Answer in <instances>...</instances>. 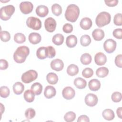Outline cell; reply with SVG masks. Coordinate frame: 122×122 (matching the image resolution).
<instances>
[{
	"mask_svg": "<svg viewBox=\"0 0 122 122\" xmlns=\"http://www.w3.org/2000/svg\"><path fill=\"white\" fill-rule=\"evenodd\" d=\"M80 9L78 6L74 4L69 5L65 12L66 19L71 22H75L79 17Z\"/></svg>",
	"mask_w": 122,
	"mask_h": 122,
	"instance_id": "6da1fadb",
	"label": "cell"
},
{
	"mask_svg": "<svg viewBox=\"0 0 122 122\" xmlns=\"http://www.w3.org/2000/svg\"><path fill=\"white\" fill-rule=\"evenodd\" d=\"M30 53L29 48L26 46H21L17 48L13 54L14 60L18 63L25 61Z\"/></svg>",
	"mask_w": 122,
	"mask_h": 122,
	"instance_id": "7a4b0ae2",
	"label": "cell"
},
{
	"mask_svg": "<svg viewBox=\"0 0 122 122\" xmlns=\"http://www.w3.org/2000/svg\"><path fill=\"white\" fill-rule=\"evenodd\" d=\"M111 20V16L109 13L106 11L100 12L95 19V23L99 27H102L108 24Z\"/></svg>",
	"mask_w": 122,
	"mask_h": 122,
	"instance_id": "3957f363",
	"label": "cell"
},
{
	"mask_svg": "<svg viewBox=\"0 0 122 122\" xmlns=\"http://www.w3.org/2000/svg\"><path fill=\"white\" fill-rule=\"evenodd\" d=\"M15 11V7L12 5L2 7L0 10V18L3 20H9Z\"/></svg>",
	"mask_w": 122,
	"mask_h": 122,
	"instance_id": "277c9868",
	"label": "cell"
},
{
	"mask_svg": "<svg viewBox=\"0 0 122 122\" xmlns=\"http://www.w3.org/2000/svg\"><path fill=\"white\" fill-rule=\"evenodd\" d=\"M38 77V73L33 70H30L24 73L21 76V81L25 83H29L35 80Z\"/></svg>",
	"mask_w": 122,
	"mask_h": 122,
	"instance_id": "5b68a950",
	"label": "cell"
},
{
	"mask_svg": "<svg viewBox=\"0 0 122 122\" xmlns=\"http://www.w3.org/2000/svg\"><path fill=\"white\" fill-rule=\"evenodd\" d=\"M27 26L33 30H39L41 27V20L35 17H29L26 20Z\"/></svg>",
	"mask_w": 122,
	"mask_h": 122,
	"instance_id": "8992f818",
	"label": "cell"
},
{
	"mask_svg": "<svg viewBox=\"0 0 122 122\" xmlns=\"http://www.w3.org/2000/svg\"><path fill=\"white\" fill-rule=\"evenodd\" d=\"M116 48V42L112 39L106 40L103 43V48L108 53L113 52Z\"/></svg>",
	"mask_w": 122,
	"mask_h": 122,
	"instance_id": "52a82bcc",
	"label": "cell"
},
{
	"mask_svg": "<svg viewBox=\"0 0 122 122\" xmlns=\"http://www.w3.org/2000/svg\"><path fill=\"white\" fill-rule=\"evenodd\" d=\"M56 21L52 17L47 18L44 21V26L46 30L50 32H53L56 27Z\"/></svg>",
	"mask_w": 122,
	"mask_h": 122,
	"instance_id": "ba28073f",
	"label": "cell"
},
{
	"mask_svg": "<svg viewBox=\"0 0 122 122\" xmlns=\"http://www.w3.org/2000/svg\"><path fill=\"white\" fill-rule=\"evenodd\" d=\"M20 9L22 13L27 14L32 11L33 5L30 1H22L20 4Z\"/></svg>",
	"mask_w": 122,
	"mask_h": 122,
	"instance_id": "9c48e42d",
	"label": "cell"
},
{
	"mask_svg": "<svg viewBox=\"0 0 122 122\" xmlns=\"http://www.w3.org/2000/svg\"><path fill=\"white\" fill-rule=\"evenodd\" d=\"M85 103L88 106L93 107L96 105L98 102L97 96L93 93H88L85 97Z\"/></svg>",
	"mask_w": 122,
	"mask_h": 122,
	"instance_id": "30bf717a",
	"label": "cell"
},
{
	"mask_svg": "<svg viewBox=\"0 0 122 122\" xmlns=\"http://www.w3.org/2000/svg\"><path fill=\"white\" fill-rule=\"evenodd\" d=\"M62 95L63 97L66 100H71L75 95L74 90L70 86L65 87L62 91Z\"/></svg>",
	"mask_w": 122,
	"mask_h": 122,
	"instance_id": "8fae6325",
	"label": "cell"
},
{
	"mask_svg": "<svg viewBox=\"0 0 122 122\" xmlns=\"http://www.w3.org/2000/svg\"><path fill=\"white\" fill-rule=\"evenodd\" d=\"M51 67L53 70L60 71H61L64 67V63L61 59H56L51 61Z\"/></svg>",
	"mask_w": 122,
	"mask_h": 122,
	"instance_id": "7c38bea8",
	"label": "cell"
},
{
	"mask_svg": "<svg viewBox=\"0 0 122 122\" xmlns=\"http://www.w3.org/2000/svg\"><path fill=\"white\" fill-rule=\"evenodd\" d=\"M94 61L95 63L99 66H102L106 62L107 57L102 52H99L97 53L94 56Z\"/></svg>",
	"mask_w": 122,
	"mask_h": 122,
	"instance_id": "4fadbf2b",
	"label": "cell"
},
{
	"mask_svg": "<svg viewBox=\"0 0 122 122\" xmlns=\"http://www.w3.org/2000/svg\"><path fill=\"white\" fill-rule=\"evenodd\" d=\"M36 13L39 17H44L47 16L49 13L48 8L45 5H39L36 9Z\"/></svg>",
	"mask_w": 122,
	"mask_h": 122,
	"instance_id": "5bb4252c",
	"label": "cell"
},
{
	"mask_svg": "<svg viewBox=\"0 0 122 122\" xmlns=\"http://www.w3.org/2000/svg\"><path fill=\"white\" fill-rule=\"evenodd\" d=\"M56 89L55 88L51 85L47 86L44 90V96L47 99H51L56 95Z\"/></svg>",
	"mask_w": 122,
	"mask_h": 122,
	"instance_id": "9a60e30c",
	"label": "cell"
},
{
	"mask_svg": "<svg viewBox=\"0 0 122 122\" xmlns=\"http://www.w3.org/2000/svg\"><path fill=\"white\" fill-rule=\"evenodd\" d=\"M92 24L91 19L88 17H84L82 18L80 22V27L84 30H87L91 28Z\"/></svg>",
	"mask_w": 122,
	"mask_h": 122,
	"instance_id": "2e32d148",
	"label": "cell"
},
{
	"mask_svg": "<svg viewBox=\"0 0 122 122\" xmlns=\"http://www.w3.org/2000/svg\"><path fill=\"white\" fill-rule=\"evenodd\" d=\"M28 39L29 41L31 43L36 44L41 41V37L39 33L37 32H32L29 34Z\"/></svg>",
	"mask_w": 122,
	"mask_h": 122,
	"instance_id": "e0dca14e",
	"label": "cell"
},
{
	"mask_svg": "<svg viewBox=\"0 0 122 122\" xmlns=\"http://www.w3.org/2000/svg\"><path fill=\"white\" fill-rule=\"evenodd\" d=\"M89 89L92 91H97L101 87L100 81L96 79H93L90 80L88 83Z\"/></svg>",
	"mask_w": 122,
	"mask_h": 122,
	"instance_id": "ac0fdd59",
	"label": "cell"
},
{
	"mask_svg": "<svg viewBox=\"0 0 122 122\" xmlns=\"http://www.w3.org/2000/svg\"><path fill=\"white\" fill-rule=\"evenodd\" d=\"M92 36L94 40L100 41L102 40L104 37V32L100 29H96L92 32Z\"/></svg>",
	"mask_w": 122,
	"mask_h": 122,
	"instance_id": "d6986e66",
	"label": "cell"
},
{
	"mask_svg": "<svg viewBox=\"0 0 122 122\" xmlns=\"http://www.w3.org/2000/svg\"><path fill=\"white\" fill-rule=\"evenodd\" d=\"M77 43V38L74 35H70L66 38V44L69 48L74 47Z\"/></svg>",
	"mask_w": 122,
	"mask_h": 122,
	"instance_id": "ffe728a7",
	"label": "cell"
},
{
	"mask_svg": "<svg viewBox=\"0 0 122 122\" xmlns=\"http://www.w3.org/2000/svg\"><path fill=\"white\" fill-rule=\"evenodd\" d=\"M73 82L76 88L79 89H84L87 85V82L86 80L81 77H78L75 79Z\"/></svg>",
	"mask_w": 122,
	"mask_h": 122,
	"instance_id": "44dd1931",
	"label": "cell"
},
{
	"mask_svg": "<svg viewBox=\"0 0 122 122\" xmlns=\"http://www.w3.org/2000/svg\"><path fill=\"white\" fill-rule=\"evenodd\" d=\"M103 118L108 121H111L114 118L115 115L113 111L110 109H106L102 112Z\"/></svg>",
	"mask_w": 122,
	"mask_h": 122,
	"instance_id": "7402d4cb",
	"label": "cell"
},
{
	"mask_svg": "<svg viewBox=\"0 0 122 122\" xmlns=\"http://www.w3.org/2000/svg\"><path fill=\"white\" fill-rule=\"evenodd\" d=\"M13 90L15 94L20 95L22 93L24 90V86L20 82H15L13 85Z\"/></svg>",
	"mask_w": 122,
	"mask_h": 122,
	"instance_id": "603a6c76",
	"label": "cell"
},
{
	"mask_svg": "<svg viewBox=\"0 0 122 122\" xmlns=\"http://www.w3.org/2000/svg\"><path fill=\"white\" fill-rule=\"evenodd\" d=\"M67 72L69 75L71 76L76 75L79 72L78 67L74 64H71L68 66Z\"/></svg>",
	"mask_w": 122,
	"mask_h": 122,
	"instance_id": "cb8c5ba5",
	"label": "cell"
},
{
	"mask_svg": "<svg viewBox=\"0 0 122 122\" xmlns=\"http://www.w3.org/2000/svg\"><path fill=\"white\" fill-rule=\"evenodd\" d=\"M46 79L48 82L51 84H55L58 81L57 75L53 72L49 73L47 75Z\"/></svg>",
	"mask_w": 122,
	"mask_h": 122,
	"instance_id": "d4e9b609",
	"label": "cell"
},
{
	"mask_svg": "<svg viewBox=\"0 0 122 122\" xmlns=\"http://www.w3.org/2000/svg\"><path fill=\"white\" fill-rule=\"evenodd\" d=\"M31 90L35 95H39L41 94L42 91V86L39 82H35L31 86Z\"/></svg>",
	"mask_w": 122,
	"mask_h": 122,
	"instance_id": "484cf974",
	"label": "cell"
},
{
	"mask_svg": "<svg viewBox=\"0 0 122 122\" xmlns=\"http://www.w3.org/2000/svg\"><path fill=\"white\" fill-rule=\"evenodd\" d=\"M23 97L26 102H31L34 100L35 94L31 90H27L24 92Z\"/></svg>",
	"mask_w": 122,
	"mask_h": 122,
	"instance_id": "4316f807",
	"label": "cell"
},
{
	"mask_svg": "<svg viewBox=\"0 0 122 122\" xmlns=\"http://www.w3.org/2000/svg\"><path fill=\"white\" fill-rule=\"evenodd\" d=\"M109 73V70L105 67L99 68L96 71V75L100 78H104L107 76Z\"/></svg>",
	"mask_w": 122,
	"mask_h": 122,
	"instance_id": "83f0119b",
	"label": "cell"
},
{
	"mask_svg": "<svg viewBox=\"0 0 122 122\" xmlns=\"http://www.w3.org/2000/svg\"><path fill=\"white\" fill-rule=\"evenodd\" d=\"M52 41L54 44L56 45H60L63 42L64 36L60 33H57L53 36L52 39Z\"/></svg>",
	"mask_w": 122,
	"mask_h": 122,
	"instance_id": "f1b7e54d",
	"label": "cell"
},
{
	"mask_svg": "<svg viewBox=\"0 0 122 122\" xmlns=\"http://www.w3.org/2000/svg\"><path fill=\"white\" fill-rule=\"evenodd\" d=\"M36 55L39 59L41 60L47 58L46 55V47H40L36 51Z\"/></svg>",
	"mask_w": 122,
	"mask_h": 122,
	"instance_id": "f546056e",
	"label": "cell"
},
{
	"mask_svg": "<svg viewBox=\"0 0 122 122\" xmlns=\"http://www.w3.org/2000/svg\"><path fill=\"white\" fill-rule=\"evenodd\" d=\"M92 56L91 55L87 53L83 54L81 57V62L84 65H88L92 61Z\"/></svg>",
	"mask_w": 122,
	"mask_h": 122,
	"instance_id": "4dcf8cb0",
	"label": "cell"
},
{
	"mask_svg": "<svg viewBox=\"0 0 122 122\" xmlns=\"http://www.w3.org/2000/svg\"><path fill=\"white\" fill-rule=\"evenodd\" d=\"M51 11L54 15L58 16L62 13V8L59 4L54 3L51 6Z\"/></svg>",
	"mask_w": 122,
	"mask_h": 122,
	"instance_id": "1f68e13d",
	"label": "cell"
},
{
	"mask_svg": "<svg viewBox=\"0 0 122 122\" xmlns=\"http://www.w3.org/2000/svg\"><path fill=\"white\" fill-rule=\"evenodd\" d=\"M91 42V39L88 35H83L80 38V43L82 46H87Z\"/></svg>",
	"mask_w": 122,
	"mask_h": 122,
	"instance_id": "d6a6232c",
	"label": "cell"
},
{
	"mask_svg": "<svg viewBox=\"0 0 122 122\" xmlns=\"http://www.w3.org/2000/svg\"><path fill=\"white\" fill-rule=\"evenodd\" d=\"M14 40L17 43H22L25 41L26 37L21 33H17L14 35Z\"/></svg>",
	"mask_w": 122,
	"mask_h": 122,
	"instance_id": "836d02e7",
	"label": "cell"
},
{
	"mask_svg": "<svg viewBox=\"0 0 122 122\" xmlns=\"http://www.w3.org/2000/svg\"><path fill=\"white\" fill-rule=\"evenodd\" d=\"M76 118V114L71 111L65 113L64 116V119L67 122H71Z\"/></svg>",
	"mask_w": 122,
	"mask_h": 122,
	"instance_id": "e575fe53",
	"label": "cell"
},
{
	"mask_svg": "<svg viewBox=\"0 0 122 122\" xmlns=\"http://www.w3.org/2000/svg\"><path fill=\"white\" fill-rule=\"evenodd\" d=\"M46 55L47 57L49 58H52L56 55V51L54 47L49 46L46 47Z\"/></svg>",
	"mask_w": 122,
	"mask_h": 122,
	"instance_id": "d590c367",
	"label": "cell"
},
{
	"mask_svg": "<svg viewBox=\"0 0 122 122\" xmlns=\"http://www.w3.org/2000/svg\"><path fill=\"white\" fill-rule=\"evenodd\" d=\"M35 111L32 108H28L25 112V116L27 119H31L35 116Z\"/></svg>",
	"mask_w": 122,
	"mask_h": 122,
	"instance_id": "8d00e7d4",
	"label": "cell"
},
{
	"mask_svg": "<svg viewBox=\"0 0 122 122\" xmlns=\"http://www.w3.org/2000/svg\"><path fill=\"white\" fill-rule=\"evenodd\" d=\"M10 91L9 88L5 86H2L0 87V96L5 98L8 97L10 95Z\"/></svg>",
	"mask_w": 122,
	"mask_h": 122,
	"instance_id": "74e56055",
	"label": "cell"
},
{
	"mask_svg": "<svg viewBox=\"0 0 122 122\" xmlns=\"http://www.w3.org/2000/svg\"><path fill=\"white\" fill-rule=\"evenodd\" d=\"M122 98V93L118 92H115L112 93L111 96L112 101L114 102H120Z\"/></svg>",
	"mask_w": 122,
	"mask_h": 122,
	"instance_id": "f35d334b",
	"label": "cell"
},
{
	"mask_svg": "<svg viewBox=\"0 0 122 122\" xmlns=\"http://www.w3.org/2000/svg\"><path fill=\"white\" fill-rule=\"evenodd\" d=\"M93 74V71L92 69L90 68H86L83 69L82 71V76L86 78H89L91 77Z\"/></svg>",
	"mask_w": 122,
	"mask_h": 122,
	"instance_id": "ab89813d",
	"label": "cell"
},
{
	"mask_svg": "<svg viewBox=\"0 0 122 122\" xmlns=\"http://www.w3.org/2000/svg\"><path fill=\"white\" fill-rule=\"evenodd\" d=\"M10 39V35L7 31H0V39L4 42L9 41Z\"/></svg>",
	"mask_w": 122,
	"mask_h": 122,
	"instance_id": "60d3db41",
	"label": "cell"
},
{
	"mask_svg": "<svg viewBox=\"0 0 122 122\" xmlns=\"http://www.w3.org/2000/svg\"><path fill=\"white\" fill-rule=\"evenodd\" d=\"M122 14L120 13H117L114 17L113 22L117 26H121L122 25Z\"/></svg>",
	"mask_w": 122,
	"mask_h": 122,
	"instance_id": "b9f144b4",
	"label": "cell"
},
{
	"mask_svg": "<svg viewBox=\"0 0 122 122\" xmlns=\"http://www.w3.org/2000/svg\"><path fill=\"white\" fill-rule=\"evenodd\" d=\"M113 36L116 39H122V29L121 28H118L115 29L112 32Z\"/></svg>",
	"mask_w": 122,
	"mask_h": 122,
	"instance_id": "7bdbcfd3",
	"label": "cell"
},
{
	"mask_svg": "<svg viewBox=\"0 0 122 122\" xmlns=\"http://www.w3.org/2000/svg\"><path fill=\"white\" fill-rule=\"evenodd\" d=\"M62 30L66 33H71L73 30V26L70 23H65L63 26Z\"/></svg>",
	"mask_w": 122,
	"mask_h": 122,
	"instance_id": "ee69618b",
	"label": "cell"
},
{
	"mask_svg": "<svg viewBox=\"0 0 122 122\" xmlns=\"http://www.w3.org/2000/svg\"><path fill=\"white\" fill-rule=\"evenodd\" d=\"M122 54H119V55H117L115 58V65L119 68H122Z\"/></svg>",
	"mask_w": 122,
	"mask_h": 122,
	"instance_id": "f6af8a7d",
	"label": "cell"
},
{
	"mask_svg": "<svg viewBox=\"0 0 122 122\" xmlns=\"http://www.w3.org/2000/svg\"><path fill=\"white\" fill-rule=\"evenodd\" d=\"M0 69L1 70H6L9 66V64L8 61L4 59H0Z\"/></svg>",
	"mask_w": 122,
	"mask_h": 122,
	"instance_id": "bcb514c9",
	"label": "cell"
},
{
	"mask_svg": "<svg viewBox=\"0 0 122 122\" xmlns=\"http://www.w3.org/2000/svg\"><path fill=\"white\" fill-rule=\"evenodd\" d=\"M105 4L109 7H114L117 5L118 3V0H104Z\"/></svg>",
	"mask_w": 122,
	"mask_h": 122,
	"instance_id": "7dc6e473",
	"label": "cell"
},
{
	"mask_svg": "<svg viewBox=\"0 0 122 122\" xmlns=\"http://www.w3.org/2000/svg\"><path fill=\"white\" fill-rule=\"evenodd\" d=\"M78 122H90V119L89 118V117L85 115H81L80 116H79L78 117V120H77Z\"/></svg>",
	"mask_w": 122,
	"mask_h": 122,
	"instance_id": "c3c4849f",
	"label": "cell"
},
{
	"mask_svg": "<svg viewBox=\"0 0 122 122\" xmlns=\"http://www.w3.org/2000/svg\"><path fill=\"white\" fill-rule=\"evenodd\" d=\"M116 113L118 117L120 119H122V107H119L116 110Z\"/></svg>",
	"mask_w": 122,
	"mask_h": 122,
	"instance_id": "681fc988",
	"label": "cell"
},
{
	"mask_svg": "<svg viewBox=\"0 0 122 122\" xmlns=\"http://www.w3.org/2000/svg\"><path fill=\"white\" fill-rule=\"evenodd\" d=\"M0 105H1V114H2L3 112H4V106L3 105L2 103H0Z\"/></svg>",
	"mask_w": 122,
	"mask_h": 122,
	"instance_id": "f907efd6",
	"label": "cell"
}]
</instances>
